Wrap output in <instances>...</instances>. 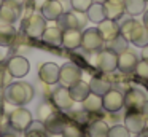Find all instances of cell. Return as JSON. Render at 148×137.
Wrapping results in <instances>:
<instances>
[{
    "mask_svg": "<svg viewBox=\"0 0 148 137\" xmlns=\"http://www.w3.org/2000/svg\"><path fill=\"white\" fill-rule=\"evenodd\" d=\"M34 86L26 81H14L5 88V101L11 105H18V107H24L34 99Z\"/></svg>",
    "mask_w": 148,
    "mask_h": 137,
    "instance_id": "obj_1",
    "label": "cell"
},
{
    "mask_svg": "<svg viewBox=\"0 0 148 137\" xmlns=\"http://www.w3.org/2000/svg\"><path fill=\"white\" fill-rule=\"evenodd\" d=\"M46 29V19L38 11H34L26 19H21V30L26 37L30 38H42V34Z\"/></svg>",
    "mask_w": 148,
    "mask_h": 137,
    "instance_id": "obj_2",
    "label": "cell"
},
{
    "mask_svg": "<svg viewBox=\"0 0 148 137\" xmlns=\"http://www.w3.org/2000/svg\"><path fill=\"white\" fill-rule=\"evenodd\" d=\"M56 22H58V27L61 30H65V29H80V30H83L86 27L88 16L86 13H80V11H65L56 19Z\"/></svg>",
    "mask_w": 148,
    "mask_h": 137,
    "instance_id": "obj_3",
    "label": "cell"
},
{
    "mask_svg": "<svg viewBox=\"0 0 148 137\" xmlns=\"http://www.w3.org/2000/svg\"><path fill=\"white\" fill-rule=\"evenodd\" d=\"M92 64L99 70H102V72H105V73L115 72L116 67H118V54H116L115 51L108 50V48H102V50L96 51Z\"/></svg>",
    "mask_w": 148,
    "mask_h": 137,
    "instance_id": "obj_4",
    "label": "cell"
},
{
    "mask_svg": "<svg viewBox=\"0 0 148 137\" xmlns=\"http://www.w3.org/2000/svg\"><path fill=\"white\" fill-rule=\"evenodd\" d=\"M32 121V113L24 107H18L8 113V124L11 129L18 131V132H24Z\"/></svg>",
    "mask_w": 148,
    "mask_h": 137,
    "instance_id": "obj_5",
    "label": "cell"
},
{
    "mask_svg": "<svg viewBox=\"0 0 148 137\" xmlns=\"http://www.w3.org/2000/svg\"><path fill=\"white\" fill-rule=\"evenodd\" d=\"M105 41L102 40L97 27H91V29H84L81 30V46L84 51L88 53H96V51L102 50Z\"/></svg>",
    "mask_w": 148,
    "mask_h": 137,
    "instance_id": "obj_6",
    "label": "cell"
},
{
    "mask_svg": "<svg viewBox=\"0 0 148 137\" xmlns=\"http://www.w3.org/2000/svg\"><path fill=\"white\" fill-rule=\"evenodd\" d=\"M102 104L103 110L108 113H118L124 108V92H121L119 89H108L105 94L102 96Z\"/></svg>",
    "mask_w": 148,
    "mask_h": 137,
    "instance_id": "obj_7",
    "label": "cell"
},
{
    "mask_svg": "<svg viewBox=\"0 0 148 137\" xmlns=\"http://www.w3.org/2000/svg\"><path fill=\"white\" fill-rule=\"evenodd\" d=\"M81 69L73 62H67L64 65L59 67V85L65 86V88H70L73 83H77L78 80H81Z\"/></svg>",
    "mask_w": 148,
    "mask_h": 137,
    "instance_id": "obj_8",
    "label": "cell"
},
{
    "mask_svg": "<svg viewBox=\"0 0 148 137\" xmlns=\"http://www.w3.org/2000/svg\"><path fill=\"white\" fill-rule=\"evenodd\" d=\"M7 70H8V73H10L13 78H23V76H26L27 73H29L30 64H29V61H27L24 56H21V54H14V56H11L10 59H8Z\"/></svg>",
    "mask_w": 148,
    "mask_h": 137,
    "instance_id": "obj_9",
    "label": "cell"
},
{
    "mask_svg": "<svg viewBox=\"0 0 148 137\" xmlns=\"http://www.w3.org/2000/svg\"><path fill=\"white\" fill-rule=\"evenodd\" d=\"M124 126L131 134H142L147 127V120L138 110H127L124 116Z\"/></svg>",
    "mask_w": 148,
    "mask_h": 137,
    "instance_id": "obj_10",
    "label": "cell"
},
{
    "mask_svg": "<svg viewBox=\"0 0 148 137\" xmlns=\"http://www.w3.org/2000/svg\"><path fill=\"white\" fill-rule=\"evenodd\" d=\"M51 101L53 104L56 105V108L61 112H67V110H72L75 101L72 99L70 92H69V88L65 86H58L54 91L51 92Z\"/></svg>",
    "mask_w": 148,
    "mask_h": 137,
    "instance_id": "obj_11",
    "label": "cell"
},
{
    "mask_svg": "<svg viewBox=\"0 0 148 137\" xmlns=\"http://www.w3.org/2000/svg\"><path fill=\"white\" fill-rule=\"evenodd\" d=\"M147 94L138 88H131L124 92V107L127 110H142L143 104L147 102Z\"/></svg>",
    "mask_w": 148,
    "mask_h": 137,
    "instance_id": "obj_12",
    "label": "cell"
},
{
    "mask_svg": "<svg viewBox=\"0 0 148 137\" xmlns=\"http://www.w3.org/2000/svg\"><path fill=\"white\" fill-rule=\"evenodd\" d=\"M67 121L69 120L64 116V113L56 108V110L43 121V126H45V129L48 134H61L62 129L65 127V124H67Z\"/></svg>",
    "mask_w": 148,
    "mask_h": 137,
    "instance_id": "obj_13",
    "label": "cell"
},
{
    "mask_svg": "<svg viewBox=\"0 0 148 137\" xmlns=\"http://www.w3.org/2000/svg\"><path fill=\"white\" fill-rule=\"evenodd\" d=\"M38 78L45 85L51 86L59 81V65L54 62H45L38 69Z\"/></svg>",
    "mask_w": 148,
    "mask_h": 137,
    "instance_id": "obj_14",
    "label": "cell"
},
{
    "mask_svg": "<svg viewBox=\"0 0 148 137\" xmlns=\"http://www.w3.org/2000/svg\"><path fill=\"white\" fill-rule=\"evenodd\" d=\"M21 8L16 6L14 3L3 0V3L0 5V25L3 24H14L19 19Z\"/></svg>",
    "mask_w": 148,
    "mask_h": 137,
    "instance_id": "obj_15",
    "label": "cell"
},
{
    "mask_svg": "<svg viewBox=\"0 0 148 137\" xmlns=\"http://www.w3.org/2000/svg\"><path fill=\"white\" fill-rule=\"evenodd\" d=\"M137 62H138L137 54L131 50H124L123 53L118 54V67L116 69L123 73H131V72H134Z\"/></svg>",
    "mask_w": 148,
    "mask_h": 137,
    "instance_id": "obj_16",
    "label": "cell"
},
{
    "mask_svg": "<svg viewBox=\"0 0 148 137\" xmlns=\"http://www.w3.org/2000/svg\"><path fill=\"white\" fill-rule=\"evenodd\" d=\"M97 30H99L102 40L107 43L119 35V24L118 21H113V19H103L102 22L97 24Z\"/></svg>",
    "mask_w": 148,
    "mask_h": 137,
    "instance_id": "obj_17",
    "label": "cell"
},
{
    "mask_svg": "<svg viewBox=\"0 0 148 137\" xmlns=\"http://www.w3.org/2000/svg\"><path fill=\"white\" fill-rule=\"evenodd\" d=\"M61 46L67 50H77L81 46V30L80 29H65L62 30Z\"/></svg>",
    "mask_w": 148,
    "mask_h": 137,
    "instance_id": "obj_18",
    "label": "cell"
},
{
    "mask_svg": "<svg viewBox=\"0 0 148 137\" xmlns=\"http://www.w3.org/2000/svg\"><path fill=\"white\" fill-rule=\"evenodd\" d=\"M62 13H64L62 3L58 2V0H48V2L40 8V14H42L46 21H56Z\"/></svg>",
    "mask_w": 148,
    "mask_h": 137,
    "instance_id": "obj_19",
    "label": "cell"
},
{
    "mask_svg": "<svg viewBox=\"0 0 148 137\" xmlns=\"http://www.w3.org/2000/svg\"><path fill=\"white\" fill-rule=\"evenodd\" d=\"M129 41L138 48H143L148 45V30L145 29V25L142 22L135 21L132 32H131V37H129Z\"/></svg>",
    "mask_w": 148,
    "mask_h": 137,
    "instance_id": "obj_20",
    "label": "cell"
},
{
    "mask_svg": "<svg viewBox=\"0 0 148 137\" xmlns=\"http://www.w3.org/2000/svg\"><path fill=\"white\" fill-rule=\"evenodd\" d=\"M69 92H70L72 99H73L75 102H83L84 99L88 97V94L91 92L89 83L83 81V80H78L77 83H73V85L69 88Z\"/></svg>",
    "mask_w": 148,
    "mask_h": 137,
    "instance_id": "obj_21",
    "label": "cell"
},
{
    "mask_svg": "<svg viewBox=\"0 0 148 137\" xmlns=\"http://www.w3.org/2000/svg\"><path fill=\"white\" fill-rule=\"evenodd\" d=\"M18 38V32L13 27V24H3L0 25V46H13Z\"/></svg>",
    "mask_w": 148,
    "mask_h": 137,
    "instance_id": "obj_22",
    "label": "cell"
},
{
    "mask_svg": "<svg viewBox=\"0 0 148 137\" xmlns=\"http://www.w3.org/2000/svg\"><path fill=\"white\" fill-rule=\"evenodd\" d=\"M103 8H105V16L107 19H113L118 21L123 14H124V3L115 2V0H105L103 2Z\"/></svg>",
    "mask_w": 148,
    "mask_h": 137,
    "instance_id": "obj_23",
    "label": "cell"
},
{
    "mask_svg": "<svg viewBox=\"0 0 148 137\" xmlns=\"http://www.w3.org/2000/svg\"><path fill=\"white\" fill-rule=\"evenodd\" d=\"M83 110H86L88 113H100L103 110V104H102V96H97L94 92H89L88 97L81 102Z\"/></svg>",
    "mask_w": 148,
    "mask_h": 137,
    "instance_id": "obj_24",
    "label": "cell"
},
{
    "mask_svg": "<svg viewBox=\"0 0 148 137\" xmlns=\"http://www.w3.org/2000/svg\"><path fill=\"white\" fill-rule=\"evenodd\" d=\"M42 40L46 45H51V46H61L62 41V30L56 25V27H46L45 32L42 34Z\"/></svg>",
    "mask_w": 148,
    "mask_h": 137,
    "instance_id": "obj_25",
    "label": "cell"
},
{
    "mask_svg": "<svg viewBox=\"0 0 148 137\" xmlns=\"http://www.w3.org/2000/svg\"><path fill=\"white\" fill-rule=\"evenodd\" d=\"M110 126L103 120H94L88 124V136L89 137H107Z\"/></svg>",
    "mask_w": 148,
    "mask_h": 137,
    "instance_id": "obj_26",
    "label": "cell"
},
{
    "mask_svg": "<svg viewBox=\"0 0 148 137\" xmlns=\"http://www.w3.org/2000/svg\"><path fill=\"white\" fill-rule=\"evenodd\" d=\"M89 89L91 92L97 96H103L108 89H112V83L107 78H102V76H92L89 81Z\"/></svg>",
    "mask_w": 148,
    "mask_h": 137,
    "instance_id": "obj_27",
    "label": "cell"
},
{
    "mask_svg": "<svg viewBox=\"0 0 148 137\" xmlns=\"http://www.w3.org/2000/svg\"><path fill=\"white\" fill-rule=\"evenodd\" d=\"M86 16H88V21L94 22V24H99V22H102L103 19H107L103 3H96V2H94L92 5L88 8Z\"/></svg>",
    "mask_w": 148,
    "mask_h": 137,
    "instance_id": "obj_28",
    "label": "cell"
},
{
    "mask_svg": "<svg viewBox=\"0 0 148 137\" xmlns=\"http://www.w3.org/2000/svg\"><path fill=\"white\" fill-rule=\"evenodd\" d=\"M147 10V0H124V11L129 16H138Z\"/></svg>",
    "mask_w": 148,
    "mask_h": 137,
    "instance_id": "obj_29",
    "label": "cell"
},
{
    "mask_svg": "<svg viewBox=\"0 0 148 137\" xmlns=\"http://www.w3.org/2000/svg\"><path fill=\"white\" fill-rule=\"evenodd\" d=\"M24 137H49V134L46 132L42 121H32L30 126L24 131Z\"/></svg>",
    "mask_w": 148,
    "mask_h": 137,
    "instance_id": "obj_30",
    "label": "cell"
},
{
    "mask_svg": "<svg viewBox=\"0 0 148 137\" xmlns=\"http://www.w3.org/2000/svg\"><path fill=\"white\" fill-rule=\"evenodd\" d=\"M127 43H129V41L126 40L121 34H119L116 38L107 41V48H108V50H112V51H115L116 54H119V53H123L124 50H127Z\"/></svg>",
    "mask_w": 148,
    "mask_h": 137,
    "instance_id": "obj_31",
    "label": "cell"
},
{
    "mask_svg": "<svg viewBox=\"0 0 148 137\" xmlns=\"http://www.w3.org/2000/svg\"><path fill=\"white\" fill-rule=\"evenodd\" d=\"M61 134H62V137H84L81 126L73 123V121H67V124H65V127L62 129Z\"/></svg>",
    "mask_w": 148,
    "mask_h": 137,
    "instance_id": "obj_32",
    "label": "cell"
},
{
    "mask_svg": "<svg viewBox=\"0 0 148 137\" xmlns=\"http://www.w3.org/2000/svg\"><path fill=\"white\" fill-rule=\"evenodd\" d=\"M54 110H56V105L53 104V102L46 101V102H43V104H40V107H38V121L43 123Z\"/></svg>",
    "mask_w": 148,
    "mask_h": 137,
    "instance_id": "obj_33",
    "label": "cell"
},
{
    "mask_svg": "<svg viewBox=\"0 0 148 137\" xmlns=\"http://www.w3.org/2000/svg\"><path fill=\"white\" fill-rule=\"evenodd\" d=\"M107 137H131V132L126 129L124 124H115L108 129V136Z\"/></svg>",
    "mask_w": 148,
    "mask_h": 137,
    "instance_id": "obj_34",
    "label": "cell"
},
{
    "mask_svg": "<svg viewBox=\"0 0 148 137\" xmlns=\"http://www.w3.org/2000/svg\"><path fill=\"white\" fill-rule=\"evenodd\" d=\"M134 24H135V19H132V18L124 19V21H123V24H119V34H121L127 41H129V37H131V32H132Z\"/></svg>",
    "mask_w": 148,
    "mask_h": 137,
    "instance_id": "obj_35",
    "label": "cell"
},
{
    "mask_svg": "<svg viewBox=\"0 0 148 137\" xmlns=\"http://www.w3.org/2000/svg\"><path fill=\"white\" fill-rule=\"evenodd\" d=\"M92 0H70V6L73 11H80V13H86L88 8L92 5Z\"/></svg>",
    "mask_w": 148,
    "mask_h": 137,
    "instance_id": "obj_36",
    "label": "cell"
},
{
    "mask_svg": "<svg viewBox=\"0 0 148 137\" xmlns=\"http://www.w3.org/2000/svg\"><path fill=\"white\" fill-rule=\"evenodd\" d=\"M134 72L137 73L140 78L148 80V59H138L137 65H135Z\"/></svg>",
    "mask_w": 148,
    "mask_h": 137,
    "instance_id": "obj_37",
    "label": "cell"
},
{
    "mask_svg": "<svg viewBox=\"0 0 148 137\" xmlns=\"http://www.w3.org/2000/svg\"><path fill=\"white\" fill-rule=\"evenodd\" d=\"M72 116H73V123H77V124H89V113L86 110L72 113Z\"/></svg>",
    "mask_w": 148,
    "mask_h": 137,
    "instance_id": "obj_38",
    "label": "cell"
},
{
    "mask_svg": "<svg viewBox=\"0 0 148 137\" xmlns=\"http://www.w3.org/2000/svg\"><path fill=\"white\" fill-rule=\"evenodd\" d=\"M46 2H48V0H27L26 5H30L35 11H40V8H42Z\"/></svg>",
    "mask_w": 148,
    "mask_h": 137,
    "instance_id": "obj_39",
    "label": "cell"
},
{
    "mask_svg": "<svg viewBox=\"0 0 148 137\" xmlns=\"http://www.w3.org/2000/svg\"><path fill=\"white\" fill-rule=\"evenodd\" d=\"M142 115L145 116V120H147V124H148V99H147V102L143 104V107H142Z\"/></svg>",
    "mask_w": 148,
    "mask_h": 137,
    "instance_id": "obj_40",
    "label": "cell"
},
{
    "mask_svg": "<svg viewBox=\"0 0 148 137\" xmlns=\"http://www.w3.org/2000/svg\"><path fill=\"white\" fill-rule=\"evenodd\" d=\"M7 2H11V3H14L16 6H19V8H23V6L27 3V0H7Z\"/></svg>",
    "mask_w": 148,
    "mask_h": 137,
    "instance_id": "obj_41",
    "label": "cell"
},
{
    "mask_svg": "<svg viewBox=\"0 0 148 137\" xmlns=\"http://www.w3.org/2000/svg\"><path fill=\"white\" fill-rule=\"evenodd\" d=\"M142 24H143L145 29L148 30V10H145V11H143V21H142Z\"/></svg>",
    "mask_w": 148,
    "mask_h": 137,
    "instance_id": "obj_42",
    "label": "cell"
},
{
    "mask_svg": "<svg viewBox=\"0 0 148 137\" xmlns=\"http://www.w3.org/2000/svg\"><path fill=\"white\" fill-rule=\"evenodd\" d=\"M142 59H148V45L142 48Z\"/></svg>",
    "mask_w": 148,
    "mask_h": 137,
    "instance_id": "obj_43",
    "label": "cell"
},
{
    "mask_svg": "<svg viewBox=\"0 0 148 137\" xmlns=\"http://www.w3.org/2000/svg\"><path fill=\"white\" fill-rule=\"evenodd\" d=\"M0 137H18L14 132H3V134H0Z\"/></svg>",
    "mask_w": 148,
    "mask_h": 137,
    "instance_id": "obj_44",
    "label": "cell"
},
{
    "mask_svg": "<svg viewBox=\"0 0 148 137\" xmlns=\"http://www.w3.org/2000/svg\"><path fill=\"white\" fill-rule=\"evenodd\" d=\"M49 137H62V134H49Z\"/></svg>",
    "mask_w": 148,
    "mask_h": 137,
    "instance_id": "obj_45",
    "label": "cell"
},
{
    "mask_svg": "<svg viewBox=\"0 0 148 137\" xmlns=\"http://www.w3.org/2000/svg\"><path fill=\"white\" fill-rule=\"evenodd\" d=\"M92 2H96V3H103L105 0H92Z\"/></svg>",
    "mask_w": 148,
    "mask_h": 137,
    "instance_id": "obj_46",
    "label": "cell"
},
{
    "mask_svg": "<svg viewBox=\"0 0 148 137\" xmlns=\"http://www.w3.org/2000/svg\"><path fill=\"white\" fill-rule=\"evenodd\" d=\"M115 2H121V3H124V0H115Z\"/></svg>",
    "mask_w": 148,
    "mask_h": 137,
    "instance_id": "obj_47",
    "label": "cell"
},
{
    "mask_svg": "<svg viewBox=\"0 0 148 137\" xmlns=\"http://www.w3.org/2000/svg\"><path fill=\"white\" fill-rule=\"evenodd\" d=\"M2 3H3V0H0V5H2Z\"/></svg>",
    "mask_w": 148,
    "mask_h": 137,
    "instance_id": "obj_48",
    "label": "cell"
},
{
    "mask_svg": "<svg viewBox=\"0 0 148 137\" xmlns=\"http://www.w3.org/2000/svg\"><path fill=\"white\" fill-rule=\"evenodd\" d=\"M58 2H64V0H58Z\"/></svg>",
    "mask_w": 148,
    "mask_h": 137,
    "instance_id": "obj_49",
    "label": "cell"
},
{
    "mask_svg": "<svg viewBox=\"0 0 148 137\" xmlns=\"http://www.w3.org/2000/svg\"><path fill=\"white\" fill-rule=\"evenodd\" d=\"M147 2H148V0H147Z\"/></svg>",
    "mask_w": 148,
    "mask_h": 137,
    "instance_id": "obj_50",
    "label": "cell"
}]
</instances>
